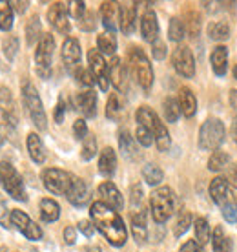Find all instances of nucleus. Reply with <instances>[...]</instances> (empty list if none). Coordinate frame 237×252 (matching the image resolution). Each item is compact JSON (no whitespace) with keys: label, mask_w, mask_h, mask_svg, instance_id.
<instances>
[{"label":"nucleus","mask_w":237,"mask_h":252,"mask_svg":"<svg viewBox=\"0 0 237 252\" xmlns=\"http://www.w3.org/2000/svg\"><path fill=\"white\" fill-rule=\"evenodd\" d=\"M89 216L93 225L99 228L102 236L108 240V243H112L113 247H122L128 240V230L122 218L115 212L113 208L104 205L102 201H95L89 207Z\"/></svg>","instance_id":"f257e3e1"},{"label":"nucleus","mask_w":237,"mask_h":252,"mask_svg":"<svg viewBox=\"0 0 237 252\" xmlns=\"http://www.w3.org/2000/svg\"><path fill=\"white\" fill-rule=\"evenodd\" d=\"M135 119L141 126L144 128H148L151 133H153V137H155V143H157V148L161 152H166L172 145V139H170V133L166 130V126L164 123H161V119L157 117V114L151 110L150 106H141L137 110V114H135Z\"/></svg>","instance_id":"f03ea898"},{"label":"nucleus","mask_w":237,"mask_h":252,"mask_svg":"<svg viewBox=\"0 0 237 252\" xmlns=\"http://www.w3.org/2000/svg\"><path fill=\"white\" fill-rule=\"evenodd\" d=\"M128 63H130L133 79L137 81L141 88L148 92L153 86V69H151L148 57L144 55V51L141 48H131L130 53H128Z\"/></svg>","instance_id":"7ed1b4c3"},{"label":"nucleus","mask_w":237,"mask_h":252,"mask_svg":"<svg viewBox=\"0 0 237 252\" xmlns=\"http://www.w3.org/2000/svg\"><path fill=\"white\" fill-rule=\"evenodd\" d=\"M22 101H24V106L28 110L30 117H31L33 125L37 126L40 132H44L48 128L46 112H44L42 101H40V95H38L37 88L30 81L22 82Z\"/></svg>","instance_id":"20e7f679"},{"label":"nucleus","mask_w":237,"mask_h":252,"mask_svg":"<svg viewBox=\"0 0 237 252\" xmlns=\"http://www.w3.org/2000/svg\"><path fill=\"white\" fill-rule=\"evenodd\" d=\"M174 205H175V197L170 187H159L157 190H153L150 197L153 221L159 223V225L166 223L170 220V216L174 214Z\"/></svg>","instance_id":"39448f33"},{"label":"nucleus","mask_w":237,"mask_h":252,"mask_svg":"<svg viewBox=\"0 0 237 252\" xmlns=\"http://www.w3.org/2000/svg\"><path fill=\"white\" fill-rule=\"evenodd\" d=\"M225 125H223V121L217 119V117H210V119H206L203 123L199 130V148L201 150H217L219 146L223 145V141H225Z\"/></svg>","instance_id":"423d86ee"},{"label":"nucleus","mask_w":237,"mask_h":252,"mask_svg":"<svg viewBox=\"0 0 237 252\" xmlns=\"http://www.w3.org/2000/svg\"><path fill=\"white\" fill-rule=\"evenodd\" d=\"M0 185L15 201H26L28 199L24 181H22L20 174L17 172V168L9 161H2L0 163Z\"/></svg>","instance_id":"0eeeda50"},{"label":"nucleus","mask_w":237,"mask_h":252,"mask_svg":"<svg viewBox=\"0 0 237 252\" xmlns=\"http://www.w3.org/2000/svg\"><path fill=\"white\" fill-rule=\"evenodd\" d=\"M55 50V40L50 33H44L42 38L38 40L37 50H35V63H37V73L42 79H50L51 75V57Z\"/></svg>","instance_id":"6e6552de"},{"label":"nucleus","mask_w":237,"mask_h":252,"mask_svg":"<svg viewBox=\"0 0 237 252\" xmlns=\"http://www.w3.org/2000/svg\"><path fill=\"white\" fill-rule=\"evenodd\" d=\"M71 174L59 168H48L42 172V183L48 192L55 195H66L71 185Z\"/></svg>","instance_id":"1a4fd4ad"},{"label":"nucleus","mask_w":237,"mask_h":252,"mask_svg":"<svg viewBox=\"0 0 237 252\" xmlns=\"http://www.w3.org/2000/svg\"><path fill=\"white\" fill-rule=\"evenodd\" d=\"M172 66L184 79H192L195 75V61L194 53L188 46H177L172 53Z\"/></svg>","instance_id":"9d476101"},{"label":"nucleus","mask_w":237,"mask_h":252,"mask_svg":"<svg viewBox=\"0 0 237 252\" xmlns=\"http://www.w3.org/2000/svg\"><path fill=\"white\" fill-rule=\"evenodd\" d=\"M11 225L19 230L24 238L31 241L42 240V228L30 218V216L22 212V210H11Z\"/></svg>","instance_id":"9b49d317"},{"label":"nucleus","mask_w":237,"mask_h":252,"mask_svg":"<svg viewBox=\"0 0 237 252\" xmlns=\"http://www.w3.org/2000/svg\"><path fill=\"white\" fill-rule=\"evenodd\" d=\"M88 63H89V71L93 73L95 81L99 82L102 92H106L110 86V75H108V64L102 57L99 50H89L88 51Z\"/></svg>","instance_id":"f8f14e48"},{"label":"nucleus","mask_w":237,"mask_h":252,"mask_svg":"<svg viewBox=\"0 0 237 252\" xmlns=\"http://www.w3.org/2000/svg\"><path fill=\"white\" fill-rule=\"evenodd\" d=\"M48 20H50V24L55 28V32H59L60 35H68L69 30H71L68 4H64V2L51 4L50 9H48Z\"/></svg>","instance_id":"ddd939ff"},{"label":"nucleus","mask_w":237,"mask_h":252,"mask_svg":"<svg viewBox=\"0 0 237 252\" xmlns=\"http://www.w3.org/2000/svg\"><path fill=\"white\" fill-rule=\"evenodd\" d=\"M99 195H100V201L108 205L110 208H113L115 212L122 210L124 208V199H122V194L118 192V189L112 181H104V183L99 187Z\"/></svg>","instance_id":"4468645a"},{"label":"nucleus","mask_w":237,"mask_h":252,"mask_svg":"<svg viewBox=\"0 0 237 252\" xmlns=\"http://www.w3.org/2000/svg\"><path fill=\"white\" fill-rule=\"evenodd\" d=\"M68 201L73 205V207H84L88 201H89V189H88V185L82 181L81 177L73 176L71 177V185H69V190L68 194Z\"/></svg>","instance_id":"2eb2a0df"},{"label":"nucleus","mask_w":237,"mask_h":252,"mask_svg":"<svg viewBox=\"0 0 237 252\" xmlns=\"http://www.w3.org/2000/svg\"><path fill=\"white\" fill-rule=\"evenodd\" d=\"M135 22H137V2L130 4H120L118 6V26L124 35H131L135 32Z\"/></svg>","instance_id":"dca6fc26"},{"label":"nucleus","mask_w":237,"mask_h":252,"mask_svg":"<svg viewBox=\"0 0 237 252\" xmlns=\"http://www.w3.org/2000/svg\"><path fill=\"white\" fill-rule=\"evenodd\" d=\"M108 75H110V81L118 92L128 90V69L118 57H113L112 63L108 64Z\"/></svg>","instance_id":"f3484780"},{"label":"nucleus","mask_w":237,"mask_h":252,"mask_svg":"<svg viewBox=\"0 0 237 252\" xmlns=\"http://www.w3.org/2000/svg\"><path fill=\"white\" fill-rule=\"evenodd\" d=\"M141 35L146 42H151V44L159 38V22H157L155 11L146 9L141 17Z\"/></svg>","instance_id":"a211bd4d"},{"label":"nucleus","mask_w":237,"mask_h":252,"mask_svg":"<svg viewBox=\"0 0 237 252\" xmlns=\"http://www.w3.org/2000/svg\"><path fill=\"white\" fill-rule=\"evenodd\" d=\"M75 102H77V110L84 117L91 119V117L97 115V94H95L93 90H84L81 94H77Z\"/></svg>","instance_id":"6ab92c4d"},{"label":"nucleus","mask_w":237,"mask_h":252,"mask_svg":"<svg viewBox=\"0 0 237 252\" xmlns=\"http://www.w3.org/2000/svg\"><path fill=\"white\" fill-rule=\"evenodd\" d=\"M62 61L66 64V68H75L77 64L81 63V44L79 40L73 37H68L62 44Z\"/></svg>","instance_id":"aec40b11"},{"label":"nucleus","mask_w":237,"mask_h":252,"mask_svg":"<svg viewBox=\"0 0 237 252\" xmlns=\"http://www.w3.org/2000/svg\"><path fill=\"white\" fill-rule=\"evenodd\" d=\"M210 197L212 201L219 207H223L226 201H230V187L225 177H213V181L210 183Z\"/></svg>","instance_id":"412c9836"},{"label":"nucleus","mask_w":237,"mask_h":252,"mask_svg":"<svg viewBox=\"0 0 237 252\" xmlns=\"http://www.w3.org/2000/svg\"><path fill=\"white\" fill-rule=\"evenodd\" d=\"M131 232L133 238L139 245L146 243L148 240V225H146V212L144 210H137L131 214Z\"/></svg>","instance_id":"4be33fe9"},{"label":"nucleus","mask_w":237,"mask_h":252,"mask_svg":"<svg viewBox=\"0 0 237 252\" xmlns=\"http://www.w3.org/2000/svg\"><path fill=\"white\" fill-rule=\"evenodd\" d=\"M26 146H28V154L33 163L42 164L46 161V148H44V143L42 139L38 137V133H30L26 139Z\"/></svg>","instance_id":"5701e85b"},{"label":"nucleus","mask_w":237,"mask_h":252,"mask_svg":"<svg viewBox=\"0 0 237 252\" xmlns=\"http://www.w3.org/2000/svg\"><path fill=\"white\" fill-rule=\"evenodd\" d=\"M115 168H117V156H115V150L106 146L104 150L100 152L99 158V172L104 177H112L115 174Z\"/></svg>","instance_id":"b1692460"},{"label":"nucleus","mask_w":237,"mask_h":252,"mask_svg":"<svg viewBox=\"0 0 237 252\" xmlns=\"http://www.w3.org/2000/svg\"><path fill=\"white\" fill-rule=\"evenodd\" d=\"M210 63H212V69H213V73H215V75L217 77L225 75L226 66H228V48H225V46H217V48H213Z\"/></svg>","instance_id":"393cba45"},{"label":"nucleus","mask_w":237,"mask_h":252,"mask_svg":"<svg viewBox=\"0 0 237 252\" xmlns=\"http://www.w3.org/2000/svg\"><path fill=\"white\" fill-rule=\"evenodd\" d=\"M179 106H181V114L184 117H194L197 112V99H195L194 92L190 88L179 90Z\"/></svg>","instance_id":"a878e982"},{"label":"nucleus","mask_w":237,"mask_h":252,"mask_svg":"<svg viewBox=\"0 0 237 252\" xmlns=\"http://www.w3.org/2000/svg\"><path fill=\"white\" fill-rule=\"evenodd\" d=\"M118 146H120V152H122V156H124L126 159H130V161L139 159L135 139L131 137L128 130H120V133H118Z\"/></svg>","instance_id":"bb28decb"},{"label":"nucleus","mask_w":237,"mask_h":252,"mask_svg":"<svg viewBox=\"0 0 237 252\" xmlns=\"http://www.w3.org/2000/svg\"><path fill=\"white\" fill-rule=\"evenodd\" d=\"M100 15H102V24L106 28L108 33H115L117 24H115V17L118 15V4L115 2H104L100 7Z\"/></svg>","instance_id":"cd10ccee"},{"label":"nucleus","mask_w":237,"mask_h":252,"mask_svg":"<svg viewBox=\"0 0 237 252\" xmlns=\"http://www.w3.org/2000/svg\"><path fill=\"white\" fill-rule=\"evenodd\" d=\"M40 218H42L44 223H53L60 218V207H59V203L50 199V197H46L40 201Z\"/></svg>","instance_id":"c85d7f7f"},{"label":"nucleus","mask_w":237,"mask_h":252,"mask_svg":"<svg viewBox=\"0 0 237 252\" xmlns=\"http://www.w3.org/2000/svg\"><path fill=\"white\" fill-rule=\"evenodd\" d=\"M124 114V102L118 94H112L106 104V117L112 121H118Z\"/></svg>","instance_id":"c756f323"},{"label":"nucleus","mask_w":237,"mask_h":252,"mask_svg":"<svg viewBox=\"0 0 237 252\" xmlns=\"http://www.w3.org/2000/svg\"><path fill=\"white\" fill-rule=\"evenodd\" d=\"M212 245H213V252H232V241L225 234L223 227L213 228Z\"/></svg>","instance_id":"7c9ffc66"},{"label":"nucleus","mask_w":237,"mask_h":252,"mask_svg":"<svg viewBox=\"0 0 237 252\" xmlns=\"http://www.w3.org/2000/svg\"><path fill=\"white\" fill-rule=\"evenodd\" d=\"M208 37L212 38V40H217V42H223L226 38L230 37V26L223 22V20H219V22H212V24L208 26Z\"/></svg>","instance_id":"2f4dec72"},{"label":"nucleus","mask_w":237,"mask_h":252,"mask_svg":"<svg viewBox=\"0 0 237 252\" xmlns=\"http://www.w3.org/2000/svg\"><path fill=\"white\" fill-rule=\"evenodd\" d=\"M97 46H99V51L102 55H113L115 50H117V38H115V33H102L97 38Z\"/></svg>","instance_id":"473e14b6"},{"label":"nucleus","mask_w":237,"mask_h":252,"mask_svg":"<svg viewBox=\"0 0 237 252\" xmlns=\"http://www.w3.org/2000/svg\"><path fill=\"white\" fill-rule=\"evenodd\" d=\"M194 230H195V240L199 241L201 245H205L212 240V230H210V225L206 218H197L194 223Z\"/></svg>","instance_id":"72a5a7b5"},{"label":"nucleus","mask_w":237,"mask_h":252,"mask_svg":"<svg viewBox=\"0 0 237 252\" xmlns=\"http://www.w3.org/2000/svg\"><path fill=\"white\" fill-rule=\"evenodd\" d=\"M143 177H144V181L150 185V187H157V185L162 181V177H164V174H162V170L157 166V164H144V168H143Z\"/></svg>","instance_id":"f704fd0d"},{"label":"nucleus","mask_w":237,"mask_h":252,"mask_svg":"<svg viewBox=\"0 0 237 252\" xmlns=\"http://www.w3.org/2000/svg\"><path fill=\"white\" fill-rule=\"evenodd\" d=\"M228 163H230L228 154L223 150H215L212 156H210V159H208V168L212 172H221V170H225Z\"/></svg>","instance_id":"c9c22d12"},{"label":"nucleus","mask_w":237,"mask_h":252,"mask_svg":"<svg viewBox=\"0 0 237 252\" xmlns=\"http://www.w3.org/2000/svg\"><path fill=\"white\" fill-rule=\"evenodd\" d=\"M184 35H186V28H184V22L181 19H174L170 20V26H168V37L170 40H174V42H181L184 40Z\"/></svg>","instance_id":"e433bc0d"},{"label":"nucleus","mask_w":237,"mask_h":252,"mask_svg":"<svg viewBox=\"0 0 237 252\" xmlns=\"http://www.w3.org/2000/svg\"><path fill=\"white\" fill-rule=\"evenodd\" d=\"M162 112H164V117L168 123H175V121L179 119V115H181V106H179V102L168 97V99H164L162 102Z\"/></svg>","instance_id":"4c0bfd02"},{"label":"nucleus","mask_w":237,"mask_h":252,"mask_svg":"<svg viewBox=\"0 0 237 252\" xmlns=\"http://www.w3.org/2000/svg\"><path fill=\"white\" fill-rule=\"evenodd\" d=\"M26 38H28V44L30 46L35 44V40H40V38H42V35H40V20H38L37 15L31 17L30 22H28V26H26Z\"/></svg>","instance_id":"58836bf2"},{"label":"nucleus","mask_w":237,"mask_h":252,"mask_svg":"<svg viewBox=\"0 0 237 252\" xmlns=\"http://www.w3.org/2000/svg\"><path fill=\"white\" fill-rule=\"evenodd\" d=\"M13 28V7L9 2H0V30L9 32Z\"/></svg>","instance_id":"ea45409f"},{"label":"nucleus","mask_w":237,"mask_h":252,"mask_svg":"<svg viewBox=\"0 0 237 252\" xmlns=\"http://www.w3.org/2000/svg\"><path fill=\"white\" fill-rule=\"evenodd\" d=\"M95 156H97V139H95L93 135H88V137L82 141L81 158H82V161H91Z\"/></svg>","instance_id":"a19ab883"},{"label":"nucleus","mask_w":237,"mask_h":252,"mask_svg":"<svg viewBox=\"0 0 237 252\" xmlns=\"http://www.w3.org/2000/svg\"><path fill=\"white\" fill-rule=\"evenodd\" d=\"M190 225H192V216H190V212L182 210L181 214H179V218H177V221H175V227H174L175 238H181L182 234L190 228Z\"/></svg>","instance_id":"79ce46f5"},{"label":"nucleus","mask_w":237,"mask_h":252,"mask_svg":"<svg viewBox=\"0 0 237 252\" xmlns=\"http://www.w3.org/2000/svg\"><path fill=\"white\" fill-rule=\"evenodd\" d=\"M184 28H186L188 35L192 38H195L197 35H199V30H201V19L199 15L195 11H190L186 15V24H184Z\"/></svg>","instance_id":"37998d69"},{"label":"nucleus","mask_w":237,"mask_h":252,"mask_svg":"<svg viewBox=\"0 0 237 252\" xmlns=\"http://www.w3.org/2000/svg\"><path fill=\"white\" fill-rule=\"evenodd\" d=\"M135 137H137V143L143 146H151L153 145V141H155V137H153V133L148 130V128H144V126L139 125L137 126V132H135Z\"/></svg>","instance_id":"c03bdc74"},{"label":"nucleus","mask_w":237,"mask_h":252,"mask_svg":"<svg viewBox=\"0 0 237 252\" xmlns=\"http://www.w3.org/2000/svg\"><path fill=\"white\" fill-rule=\"evenodd\" d=\"M221 210H223V218H225L228 223H237V205L234 203V199H230V201H226L223 207H221Z\"/></svg>","instance_id":"a18cd8bd"},{"label":"nucleus","mask_w":237,"mask_h":252,"mask_svg":"<svg viewBox=\"0 0 237 252\" xmlns=\"http://www.w3.org/2000/svg\"><path fill=\"white\" fill-rule=\"evenodd\" d=\"M75 79H77V82H81V84H84V86H88V88H91V86L95 84V77H93V73H91L89 69L77 68Z\"/></svg>","instance_id":"49530a36"},{"label":"nucleus","mask_w":237,"mask_h":252,"mask_svg":"<svg viewBox=\"0 0 237 252\" xmlns=\"http://www.w3.org/2000/svg\"><path fill=\"white\" fill-rule=\"evenodd\" d=\"M66 110H68V104H66V97H64V94L59 97V101H57V106H55V112H53V119H55V123H62L64 121V115H66Z\"/></svg>","instance_id":"de8ad7c7"},{"label":"nucleus","mask_w":237,"mask_h":252,"mask_svg":"<svg viewBox=\"0 0 237 252\" xmlns=\"http://www.w3.org/2000/svg\"><path fill=\"white\" fill-rule=\"evenodd\" d=\"M17 50H19V38L17 37H9L4 40V53H6V57L9 59V61L15 59Z\"/></svg>","instance_id":"09e8293b"},{"label":"nucleus","mask_w":237,"mask_h":252,"mask_svg":"<svg viewBox=\"0 0 237 252\" xmlns=\"http://www.w3.org/2000/svg\"><path fill=\"white\" fill-rule=\"evenodd\" d=\"M73 133H75L77 139H84L88 137V126H86V121L84 119H77L75 123H73Z\"/></svg>","instance_id":"8fccbe9b"},{"label":"nucleus","mask_w":237,"mask_h":252,"mask_svg":"<svg viewBox=\"0 0 237 252\" xmlns=\"http://www.w3.org/2000/svg\"><path fill=\"white\" fill-rule=\"evenodd\" d=\"M9 223H11V212H9L6 201L0 199V225L9 228Z\"/></svg>","instance_id":"3c124183"},{"label":"nucleus","mask_w":237,"mask_h":252,"mask_svg":"<svg viewBox=\"0 0 237 252\" xmlns=\"http://www.w3.org/2000/svg\"><path fill=\"white\" fill-rule=\"evenodd\" d=\"M151 53H153V57H155L157 61H162V59L166 57V44L157 38L155 42L151 44Z\"/></svg>","instance_id":"603ef678"},{"label":"nucleus","mask_w":237,"mask_h":252,"mask_svg":"<svg viewBox=\"0 0 237 252\" xmlns=\"http://www.w3.org/2000/svg\"><path fill=\"white\" fill-rule=\"evenodd\" d=\"M79 26H81V30H84V32H93L95 30V15L93 13L84 15L82 20H79Z\"/></svg>","instance_id":"864d4df0"},{"label":"nucleus","mask_w":237,"mask_h":252,"mask_svg":"<svg viewBox=\"0 0 237 252\" xmlns=\"http://www.w3.org/2000/svg\"><path fill=\"white\" fill-rule=\"evenodd\" d=\"M79 230H81L86 238H93V234H95V225L91 223V221H88V220H82L79 221Z\"/></svg>","instance_id":"5fc2aeb1"},{"label":"nucleus","mask_w":237,"mask_h":252,"mask_svg":"<svg viewBox=\"0 0 237 252\" xmlns=\"http://www.w3.org/2000/svg\"><path fill=\"white\" fill-rule=\"evenodd\" d=\"M181 252H205V249L197 240H190L181 247Z\"/></svg>","instance_id":"6e6d98bb"},{"label":"nucleus","mask_w":237,"mask_h":252,"mask_svg":"<svg viewBox=\"0 0 237 252\" xmlns=\"http://www.w3.org/2000/svg\"><path fill=\"white\" fill-rule=\"evenodd\" d=\"M141 201H143V189H141V185H133L131 187V205L137 207Z\"/></svg>","instance_id":"4d7b16f0"},{"label":"nucleus","mask_w":237,"mask_h":252,"mask_svg":"<svg viewBox=\"0 0 237 252\" xmlns=\"http://www.w3.org/2000/svg\"><path fill=\"white\" fill-rule=\"evenodd\" d=\"M73 15L77 20H82V17L86 15V4L84 2H73Z\"/></svg>","instance_id":"13d9d810"},{"label":"nucleus","mask_w":237,"mask_h":252,"mask_svg":"<svg viewBox=\"0 0 237 252\" xmlns=\"http://www.w3.org/2000/svg\"><path fill=\"white\" fill-rule=\"evenodd\" d=\"M77 240V232L73 227H66L64 228V241L68 243V245H73Z\"/></svg>","instance_id":"bf43d9fd"},{"label":"nucleus","mask_w":237,"mask_h":252,"mask_svg":"<svg viewBox=\"0 0 237 252\" xmlns=\"http://www.w3.org/2000/svg\"><path fill=\"white\" fill-rule=\"evenodd\" d=\"M9 6H13V9L19 13V15H22V13L28 9L30 2H19V0H15V2H9Z\"/></svg>","instance_id":"052dcab7"},{"label":"nucleus","mask_w":237,"mask_h":252,"mask_svg":"<svg viewBox=\"0 0 237 252\" xmlns=\"http://www.w3.org/2000/svg\"><path fill=\"white\" fill-rule=\"evenodd\" d=\"M230 104L234 110H237V90H232L230 92Z\"/></svg>","instance_id":"680f3d73"},{"label":"nucleus","mask_w":237,"mask_h":252,"mask_svg":"<svg viewBox=\"0 0 237 252\" xmlns=\"http://www.w3.org/2000/svg\"><path fill=\"white\" fill-rule=\"evenodd\" d=\"M0 99H2V101H11V95H9V90L7 88H0Z\"/></svg>","instance_id":"e2e57ef3"},{"label":"nucleus","mask_w":237,"mask_h":252,"mask_svg":"<svg viewBox=\"0 0 237 252\" xmlns=\"http://www.w3.org/2000/svg\"><path fill=\"white\" fill-rule=\"evenodd\" d=\"M232 137H234V141L237 143V117L234 119V123H232Z\"/></svg>","instance_id":"0e129e2a"},{"label":"nucleus","mask_w":237,"mask_h":252,"mask_svg":"<svg viewBox=\"0 0 237 252\" xmlns=\"http://www.w3.org/2000/svg\"><path fill=\"white\" fill-rule=\"evenodd\" d=\"M86 252H100L99 247H86Z\"/></svg>","instance_id":"69168bd1"},{"label":"nucleus","mask_w":237,"mask_h":252,"mask_svg":"<svg viewBox=\"0 0 237 252\" xmlns=\"http://www.w3.org/2000/svg\"><path fill=\"white\" fill-rule=\"evenodd\" d=\"M234 77L237 79V64H236V68H234Z\"/></svg>","instance_id":"338daca9"},{"label":"nucleus","mask_w":237,"mask_h":252,"mask_svg":"<svg viewBox=\"0 0 237 252\" xmlns=\"http://www.w3.org/2000/svg\"><path fill=\"white\" fill-rule=\"evenodd\" d=\"M2 143H4V137H2V135H0V146H2Z\"/></svg>","instance_id":"774afa93"}]
</instances>
